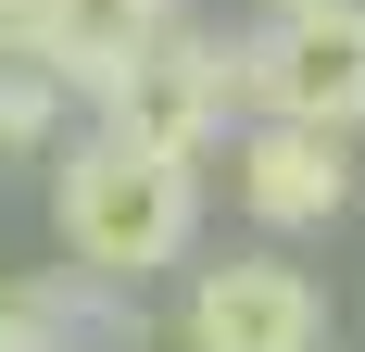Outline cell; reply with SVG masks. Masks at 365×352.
<instances>
[{"label": "cell", "instance_id": "1", "mask_svg": "<svg viewBox=\"0 0 365 352\" xmlns=\"http://www.w3.org/2000/svg\"><path fill=\"white\" fill-rule=\"evenodd\" d=\"M51 239H63L76 277L151 289L164 264H189V252H202V164L76 126V139L51 151Z\"/></svg>", "mask_w": 365, "mask_h": 352}, {"label": "cell", "instance_id": "2", "mask_svg": "<svg viewBox=\"0 0 365 352\" xmlns=\"http://www.w3.org/2000/svg\"><path fill=\"white\" fill-rule=\"evenodd\" d=\"M88 126L101 139H139V151H177V164H215L227 126H240V76H227V26L177 13L151 26L126 63L88 88Z\"/></svg>", "mask_w": 365, "mask_h": 352}, {"label": "cell", "instance_id": "3", "mask_svg": "<svg viewBox=\"0 0 365 352\" xmlns=\"http://www.w3.org/2000/svg\"><path fill=\"white\" fill-rule=\"evenodd\" d=\"M227 76H240V113H290V126L365 139V0L252 13V26L227 38Z\"/></svg>", "mask_w": 365, "mask_h": 352}, {"label": "cell", "instance_id": "4", "mask_svg": "<svg viewBox=\"0 0 365 352\" xmlns=\"http://www.w3.org/2000/svg\"><path fill=\"white\" fill-rule=\"evenodd\" d=\"M177 352H328V289L315 264H290L277 239H240L215 264H189L177 289Z\"/></svg>", "mask_w": 365, "mask_h": 352}, {"label": "cell", "instance_id": "5", "mask_svg": "<svg viewBox=\"0 0 365 352\" xmlns=\"http://www.w3.org/2000/svg\"><path fill=\"white\" fill-rule=\"evenodd\" d=\"M227 202L252 239H315L353 214V139L340 126H290V113H240L227 126Z\"/></svg>", "mask_w": 365, "mask_h": 352}, {"label": "cell", "instance_id": "6", "mask_svg": "<svg viewBox=\"0 0 365 352\" xmlns=\"http://www.w3.org/2000/svg\"><path fill=\"white\" fill-rule=\"evenodd\" d=\"M0 352H151V327H139V289L38 264L0 289Z\"/></svg>", "mask_w": 365, "mask_h": 352}, {"label": "cell", "instance_id": "7", "mask_svg": "<svg viewBox=\"0 0 365 352\" xmlns=\"http://www.w3.org/2000/svg\"><path fill=\"white\" fill-rule=\"evenodd\" d=\"M177 13H189V0H38V63L88 101V88H101L151 26H177Z\"/></svg>", "mask_w": 365, "mask_h": 352}, {"label": "cell", "instance_id": "8", "mask_svg": "<svg viewBox=\"0 0 365 352\" xmlns=\"http://www.w3.org/2000/svg\"><path fill=\"white\" fill-rule=\"evenodd\" d=\"M38 63V0H0V76Z\"/></svg>", "mask_w": 365, "mask_h": 352}, {"label": "cell", "instance_id": "9", "mask_svg": "<svg viewBox=\"0 0 365 352\" xmlns=\"http://www.w3.org/2000/svg\"><path fill=\"white\" fill-rule=\"evenodd\" d=\"M252 13H328V0H252Z\"/></svg>", "mask_w": 365, "mask_h": 352}]
</instances>
